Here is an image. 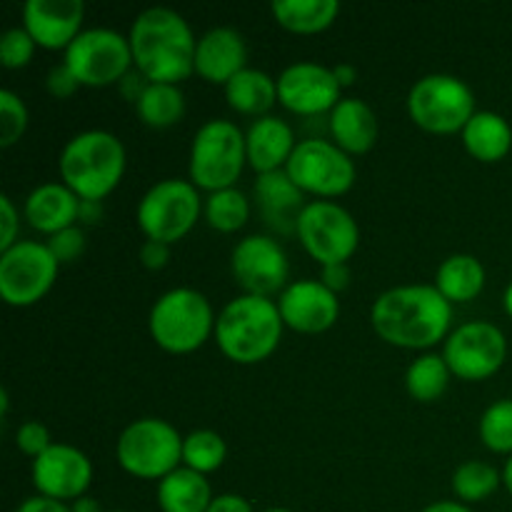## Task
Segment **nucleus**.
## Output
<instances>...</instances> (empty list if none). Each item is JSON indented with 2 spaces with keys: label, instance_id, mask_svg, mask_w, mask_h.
Returning a JSON list of instances; mask_svg holds the SVG:
<instances>
[{
  "label": "nucleus",
  "instance_id": "f257e3e1",
  "mask_svg": "<svg viewBox=\"0 0 512 512\" xmlns=\"http://www.w3.org/2000/svg\"><path fill=\"white\" fill-rule=\"evenodd\" d=\"M370 323L395 348L425 350L448 335L453 303L435 285H400L375 300Z\"/></svg>",
  "mask_w": 512,
  "mask_h": 512
},
{
  "label": "nucleus",
  "instance_id": "f03ea898",
  "mask_svg": "<svg viewBox=\"0 0 512 512\" xmlns=\"http://www.w3.org/2000/svg\"><path fill=\"white\" fill-rule=\"evenodd\" d=\"M133 65L148 83L178 85L195 73L198 38L188 20L170 8H150L130 28Z\"/></svg>",
  "mask_w": 512,
  "mask_h": 512
},
{
  "label": "nucleus",
  "instance_id": "7ed1b4c3",
  "mask_svg": "<svg viewBox=\"0 0 512 512\" xmlns=\"http://www.w3.org/2000/svg\"><path fill=\"white\" fill-rule=\"evenodd\" d=\"M125 145L108 130H85L70 138L60 153L58 168L83 203H100L120 185L125 175Z\"/></svg>",
  "mask_w": 512,
  "mask_h": 512
},
{
  "label": "nucleus",
  "instance_id": "20e7f679",
  "mask_svg": "<svg viewBox=\"0 0 512 512\" xmlns=\"http://www.w3.org/2000/svg\"><path fill=\"white\" fill-rule=\"evenodd\" d=\"M283 328L278 303L258 295H240L220 313L215 340L225 358L233 363L258 365L278 350Z\"/></svg>",
  "mask_w": 512,
  "mask_h": 512
},
{
  "label": "nucleus",
  "instance_id": "39448f33",
  "mask_svg": "<svg viewBox=\"0 0 512 512\" xmlns=\"http://www.w3.org/2000/svg\"><path fill=\"white\" fill-rule=\"evenodd\" d=\"M218 318L210 300L193 288L168 290L150 310V335L163 350L173 355L195 353L215 333Z\"/></svg>",
  "mask_w": 512,
  "mask_h": 512
},
{
  "label": "nucleus",
  "instance_id": "423d86ee",
  "mask_svg": "<svg viewBox=\"0 0 512 512\" xmlns=\"http://www.w3.org/2000/svg\"><path fill=\"white\" fill-rule=\"evenodd\" d=\"M245 163H248V148H245V133L238 125L220 118L200 125L190 148V183L195 188L208 193L235 188Z\"/></svg>",
  "mask_w": 512,
  "mask_h": 512
},
{
  "label": "nucleus",
  "instance_id": "0eeeda50",
  "mask_svg": "<svg viewBox=\"0 0 512 512\" xmlns=\"http://www.w3.org/2000/svg\"><path fill=\"white\" fill-rule=\"evenodd\" d=\"M183 440L168 420H135L120 433L115 458L133 478L163 480L183 463Z\"/></svg>",
  "mask_w": 512,
  "mask_h": 512
},
{
  "label": "nucleus",
  "instance_id": "6e6552de",
  "mask_svg": "<svg viewBox=\"0 0 512 512\" xmlns=\"http://www.w3.org/2000/svg\"><path fill=\"white\" fill-rule=\"evenodd\" d=\"M408 113L418 128L435 135L463 133L478 110L468 83L455 75L433 73L410 88Z\"/></svg>",
  "mask_w": 512,
  "mask_h": 512
},
{
  "label": "nucleus",
  "instance_id": "1a4fd4ad",
  "mask_svg": "<svg viewBox=\"0 0 512 512\" xmlns=\"http://www.w3.org/2000/svg\"><path fill=\"white\" fill-rule=\"evenodd\" d=\"M200 193L190 180L168 178L155 183L138 205V225L148 240L173 245L195 228L200 218Z\"/></svg>",
  "mask_w": 512,
  "mask_h": 512
},
{
  "label": "nucleus",
  "instance_id": "9d476101",
  "mask_svg": "<svg viewBox=\"0 0 512 512\" xmlns=\"http://www.w3.org/2000/svg\"><path fill=\"white\" fill-rule=\"evenodd\" d=\"M63 63L80 85L105 88V85L123 83L128 78L133 50H130V40L118 30L90 28L70 43Z\"/></svg>",
  "mask_w": 512,
  "mask_h": 512
},
{
  "label": "nucleus",
  "instance_id": "9b49d317",
  "mask_svg": "<svg viewBox=\"0 0 512 512\" xmlns=\"http://www.w3.org/2000/svg\"><path fill=\"white\" fill-rule=\"evenodd\" d=\"M58 268L48 245L18 240L0 255V295L13 308H30L50 293Z\"/></svg>",
  "mask_w": 512,
  "mask_h": 512
},
{
  "label": "nucleus",
  "instance_id": "f8f14e48",
  "mask_svg": "<svg viewBox=\"0 0 512 512\" xmlns=\"http://www.w3.org/2000/svg\"><path fill=\"white\" fill-rule=\"evenodd\" d=\"M298 238L320 265L348 263L360 245V228L353 215L338 203L315 200L305 205L298 218Z\"/></svg>",
  "mask_w": 512,
  "mask_h": 512
},
{
  "label": "nucleus",
  "instance_id": "ddd939ff",
  "mask_svg": "<svg viewBox=\"0 0 512 512\" xmlns=\"http://www.w3.org/2000/svg\"><path fill=\"white\" fill-rule=\"evenodd\" d=\"M285 170L303 193L318 195V198H340L353 188L355 175H358L355 163L345 150L320 138L298 143Z\"/></svg>",
  "mask_w": 512,
  "mask_h": 512
},
{
  "label": "nucleus",
  "instance_id": "4468645a",
  "mask_svg": "<svg viewBox=\"0 0 512 512\" xmlns=\"http://www.w3.org/2000/svg\"><path fill=\"white\" fill-rule=\"evenodd\" d=\"M505 355H508V340L503 330L485 320H473L453 330L443 350L450 373L468 383L488 380L490 375L498 373L505 363Z\"/></svg>",
  "mask_w": 512,
  "mask_h": 512
},
{
  "label": "nucleus",
  "instance_id": "2eb2a0df",
  "mask_svg": "<svg viewBox=\"0 0 512 512\" xmlns=\"http://www.w3.org/2000/svg\"><path fill=\"white\" fill-rule=\"evenodd\" d=\"M230 270L245 295L270 298L288 288V255L270 235H248L240 240L230 255Z\"/></svg>",
  "mask_w": 512,
  "mask_h": 512
},
{
  "label": "nucleus",
  "instance_id": "dca6fc26",
  "mask_svg": "<svg viewBox=\"0 0 512 512\" xmlns=\"http://www.w3.org/2000/svg\"><path fill=\"white\" fill-rule=\"evenodd\" d=\"M33 485L43 498L80 500L93 480V465L83 450L65 443H53L40 458L33 460Z\"/></svg>",
  "mask_w": 512,
  "mask_h": 512
},
{
  "label": "nucleus",
  "instance_id": "f3484780",
  "mask_svg": "<svg viewBox=\"0 0 512 512\" xmlns=\"http://www.w3.org/2000/svg\"><path fill=\"white\" fill-rule=\"evenodd\" d=\"M340 80L320 63H293L280 73L278 100L295 115H320L340 103Z\"/></svg>",
  "mask_w": 512,
  "mask_h": 512
},
{
  "label": "nucleus",
  "instance_id": "a211bd4d",
  "mask_svg": "<svg viewBox=\"0 0 512 512\" xmlns=\"http://www.w3.org/2000/svg\"><path fill=\"white\" fill-rule=\"evenodd\" d=\"M280 318L295 333L318 335L335 325L340 300L320 280H298L280 293Z\"/></svg>",
  "mask_w": 512,
  "mask_h": 512
},
{
  "label": "nucleus",
  "instance_id": "6ab92c4d",
  "mask_svg": "<svg viewBox=\"0 0 512 512\" xmlns=\"http://www.w3.org/2000/svg\"><path fill=\"white\" fill-rule=\"evenodd\" d=\"M83 0H28L23 8V28L45 50H68L83 33Z\"/></svg>",
  "mask_w": 512,
  "mask_h": 512
},
{
  "label": "nucleus",
  "instance_id": "aec40b11",
  "mask_svg": "<svg viewBox=\"0 0 512 512\" xmlns=\"http://www.w3.org/2000/svg\"><path fill=\"white\" fill-rule=\"evenodd\" d=\"M248 63V48L238 30L213 28L198 40L195 73L213 85H228Z\"/></svg>",
  "mask_w": 512,
  "mask_h": 512
},
{
  "label": "nucleus",
  "instance_id": "412c9836",
  "mask_svg": "<svg viewBox=\"0 0 512 512\" xmlns=\"http://www.w3.org/2000/svg\"><path fill=\"white\" fill-rule=\"evenodd\" d=\"M80 208H83V200L68 185L43 183L25 198L23 215L30 228L53 238L63 230L75 228L80 220Z\"/></svg>",
  "mask_w": 512,
  "mask_h": 512
},
{
  "label": "nucleus",
  "instance_id": "4be33fe9",
  "mask_svg": "<svg viewBox=\"0 0 512 512\" xmlns=\"http://www.w3.org/2000/svg\"><path fill=\"white\" fill-rule=\"evenodd\" d=\"M245 148H248V163L258 175L285 170L290 155L295 153L293 128L275 115L258 118L245 133Z\"/></svg>",
  "mask_w": 512,
  "mask_h": 512
},
{
  "label": "nucleus",
  "instance_id": "5701e85b",
  "mask_svg": "<svg viewBox=\"0 0 512 512\" xmlns=\"http://www.w3.org/2000/svg\"><path fill=\"white\" fill-rule=\"evenodd\" d=\"M255 200H258V208L263 218L268 220V225L283 230V233L298 230V218L305 205H308L305 203V193L293 183L288 170L258 175Z\"/></svg>",
  "mask_w": 512,
  "mask_h": 512
},
{
  "label": "nucleus",
  "instance_id": "b1692460",
  "mask_svg": "<svg viewBox=\"0 0 512 512\" xmlns=\"http://www.w3.org/2000/svg\"><path fill=\"white\" fill-rule=\"evenodd\" d=\"M333 143L348 155H363L378 143L380 125L373 108L360 98H343L330 110Z\"/></svg>",
  "mask_w": 512,
  "mask_h": 512
},
{
  "label": "nucleus",
  "instance_id": "393cba45",
  "mask_svg": "<svg viewBox=\"0 0 512 512\" xmlns=\"http://www.w3.org/2000/svg\"><path fill=\"white\" fill-rule=\"evenodd\" d=\"M213 490L205 475L178 468L158 483V508L163 512H208Z\"/></svg>",
  "mask_w": 512,
  "mask_h": 512
},
{
  "label": "nucleus",
  "instance_id": "a878e982",
  "mask_svg": "<svg viewBox=\"0 0 512 512\" xmlns=\"http://www.w3.org/2000/svg\"><path fill=\"white\" fill-rule=\"evenodd\" d=\"M463 145L480 163H498L510 153L512 128L508 120L490 110H480L463 130Z\"/></svg>",
  "mask_w": 512,
  "mask_h": 512
},
{
  "label": "nucleus",
  "instance_id": "bb28decb",
  "mask_svg": "<svg viewBox=\"0 0 512 512\" xmlns=\"http://www.w3.org/2000/svg\"><path fill=\"white\" fill-rule=\"evenodd\" d=\"M228 105L240 115H255V120L265 118L268 110L278 103V80L255 68H245L225 85Z\"/></svg>",
  "mask_w": 512,
  "mask_h": 512
},
{
  "label": "nucleus",
  "instance_id": "cd10ccee",
  "mask_svg": "<svg viewBox=\"0 0 512 512\" xmlns=\"http://www.w3.org/2000/svg\"><path fill=\"white\" fill-rule=\"evenodd\" d=\"M270 10L280 28L298 35H315L335 23L340 3L338 0H275Z\"/></svg>",
  "mask_w": 512,
  "mask_h": 512
},
{
  "label": "nucleus",
  "instance_id": "c85d7f7f",
  "mask_svg": "<svg viewBox=\"0 0 512 512\" xmlns=\"http://www.w3.org/2000/svg\"><path fill=\"white\" fill-rule=\"evenodd\" d=\"M435 288L450 300V303H470L478 298L485 288V268L475 255H450L435 275Z\"/></svg>",
  "mask_w": 512,
  "mask_h": 512
},
{
  "label": "nucleus",
  "instance_id": "c756f323",
  "mask_svg": "<svg viewBox=\"0 0 512 512\" xmlns=\"http://www.w3.org/2000/svg\"><path fill=\"white\" fill-rule=\"evenodd\" d=\"M135 110L148 128H173L185 115L183 90L168 83H145L143 93L135 100Z\"/></svg>",
  "mask_w": 512,
  "mask_h": 512
},
{
  "label": "nucleus",
  "instance_id": "7c9ffc66",
  "mask_svg": "<svg viewBox=\"0 0 512 512\" xmlns=\"http://www.w3.org/2000/svg\"><path fill=\"white\" fill-rule=\"evenodd\" d=\"M450 375L453 373L443 355H420L405 373V388H408L410 398L420 400V403H433L448 390Z\"/></svg>",
  "mask_w": 512,
  "mask_h": 512
},
{
  "label": "nucleus",
  "instance_id": "2f4dec72",
  "mask_svg": "<svg viewBox=\"0 0 512 512\" xmlns=\"http://www.w3.org/2000/svg\"><path fill=\"white\" fill-rule=\"evenodd\" d=\"M205 220L218 233H238L250 218V200L238 188L210 193L203 205Z\"/></svg>",
  "mask_w": 512,
  "mask_h": 512
},
{
  "label": "nucleus",
  "instance_id": "473e14b6",
  "mask_svg": "<svg viewBox=\"0 0 512 512\" xmlns=\"http://www.w3.org/2000/svg\"><path fill=\"white\" fill-rule=\"evenodd\" d=\"M500 473L483 460H468L453 473V493L458 503H483L498 490Z\"/></svg>",
  "mask_w": 512,
  "mask_h": 512
},
{
  "label": "nucleus",
  "instance_id": "72a5a7b5",
  "mask_svg": "<svg viewBox=\"0 0 512 512\" xmlns=\"http://www.w3.org/2000/svg\"><path fill=\"white\" fill-rule=\"evenodd\" d=\"M225 440L213 430H195L183 440V465L200 475L215 473L225 463Z\"/></svg>",
  "mask_w": 512,
  "mask_h": 512
},
{
  "label": "nucleus",
  "instance_id": "f704fd0d",
  "mask_svg": "<svg viewBox=\"0 0 512 512\" xmlns=\"http://www.w3.org/2000/svg\"><path fill=\"white\" fill-rule=\"evenodd\" d=\"M480 440L493 453H512V400H498L480 418Z\"/></svg>",
  "mask_w": 512,
  "mask_h": 512
},
{
  "label": "nucleus",
  "instance_id": "c9c22d12",
  "mask_svg": "<svg viewBox=\"0 0 512 512\" xmlns=\"http://www.w3.org/2000/svg\"><path fill=\"white\" fill-rule=\"evenodd\" d=\"M28 128V108L13 90H0V148L18 143Z\"/></svg>",
  "mask_w": 512,
  "mask_h": 512
},
{
  "label": "nucleus",
  "instance_id": "e433bc0d",
  "mask_svg": "<svg viewBox=\"0 0 512 512\" xmlns=\"http://www.w3.org/2000/svg\"><path fill=\"white\" fill-rule=\"evenodd\" d=\"M35 48H38V43L25 28L5 30L3 38H0V63L8 70L25 68L33 60Z\"/></svg>",
  "mask_w": 512,
  "mask_h": 512
},
{
  "label": "nucleus",
  "instance_id": "4c0bfd02",
  "mask_svg": "<svg viewBox=\"0 0 512 512\" xmlns=\"http://www.w3.org/2000/svg\"><path fill=\"white\" fill-rule=\"evenodd\" d=\"M15 445H18L28 458L35 460L40 458V455H43L53 443H50V433L43 423H38V420H28V423L20 425L18 433H15Z\"/></svg>",
  "mask_w": 512,
  "mask_h": 512
},
{
  "label": "nucleus",
  "instance_id": "58836bf2",
  "mask_svg": "<svg viewBox=\"0 0 512 512\" xmlns=\"http://www.w3.org/2000/svg\"><path fill=\"white\" fill-rule=\"evenodd\" d=\"M45 245H48L50 253L55 255V260H58L60 265L73 263L78 255H83L85 235H83V230L75 225V228H68V230H63V233L53 235V238H50Z\"/></svg>",
  "mask_w": 512,
  "mask_h": 512
},
{
  "label": "nucleus",
  "instance_id": "ea45409f",
  "mask_svg": "<svg viewBox=\"0 0 512 512\" xmlns=\"http://www.w3.org/2000/svg\"><path fill=\"white\" fill-rule=\"evenodd\" d=\"M0 223H3V233H0V250H8L18 243V228H20V215L15 210L13 200L8 195H0Z\"/></svg>",
  "mask_w": 512,
  "mask_h": 512
},
{
  "label": "nucleus",
  "instance_id": "a19ab883",
  "mask_svg": "<svg viewBox=\"0 0 512 512\" xmlns=\"http://www.w3.org/2000/svg\"><path fill=\"white\" fill-rule=\"evenodd\" d=\"M45 85H48L50 95H55L58 100L63 98H70V95L75 93V90L80 88L78 78H75L73 73H70L68 65H55L53 70L48 73V80H45Z\"/></svg>",
  "mask_w": 512,
  "mask_h": 512
},
{
  "label": "nucleus",
  "instance_id": "79ce46f5",
  "mask_svg": "<svg viewBox=\"0 0 512 512\" xmlns=\"http://www.w3.org/2000/svg\"><path fill=\"white\" fill-rule=\"evenodd\" d=\"M140 260L148 270L165 268L170 260V245L158 243V240H145L143 248H140Z\"/></svg>",
  "mask_w": 512,
  "mask_h": 512
},
{
  "label": "nucleus",
  "instance_id": "37998d69",
  "mask_svg": "<svg viewBox=\"0 0 512 512\" xmlns=\"http://www.w3.org/2000/svg\"><path fill=\"white\" fill-rule=\"evenodd\" d=\"M320 283L325 285L328 290H333L335 295L340 290H345L350 285V270L348 263H340V265H323V275H320Z\"/></svg>",
  "mask_w": 512,
  "mask_h": 512
},
{
  "label": "nucleus",
  "instance_id": "c03bdc74",
  "mask_svg": "<svg viewBox=\"0 0 512 512\" xmlns=\"http://www.w3.org/2000/svg\"><path fill=\"white\" fill-rule=\"evenodd\" d=\"M208 512H253V505H250L243 495L225 493V495H218V498L210 503Z\"/></svg>",
  "mask_w": 512,
  "mask_h": 512
},
{
  "label": "nucleus",
  "instance_id": "a18cd8bd",
  "mask_svg": "<svg viewBox=\"0 0 512 512\" xmlns=\"http://www.w3.org/2000/svg\"><path fill=\"white\" fill-rule=\"evenodd\" d=\"M15 512H73L65 503H58V500H50L38 495V498H28L25 503L18 505Z\"/></svg>",
  "mask_w": 512,
  "mask_h": 512
},
{
  "label": "nucleus",
  "instance_id": "49530a36",
  "mask_svg": "<svg viewBox=\"0 0 512 512\" xmlns=\"http://www.w3.org/2000/svg\"><path fill=\"white\" fill-rule=\"evenodd\" d=\"M420 512H473V510H470L468 505L458 503V500H440V503L428 505V508Z\"/></svg>",
  "mask_w": 512,
  "mask_h": 512
},
{
  "label": "nucleus",
  "instance_id": "de8ad7c7",
  "mask_svg": "<svg viewBox=\"0 0 512 512\" xmlns=\"http://www.w3.org/2000/svg\"><path fill=\"white\" fill-rule=\"evenodd\" d=\"M70 510H73V512H103V508H100L98 500L85 498V495L80 500H75V503L70 505Z\"/></svg>",
  "mask_w": 512,
  "mask_h": 512
},
{
  "label": "nucleus",
  "instance_id": "09e8293b",
  "mask_svg": "<svg viewBox=\"0 0 512 512\" xmlns=\"http://www.w3.org/2000/svg\"><path fill=\"white\" fill-rule=\"evenodd\" d=\"M335 70V78L340 80V85H350L355 80V68L353 65H338Z\"/></svg>",
  "mask_w": 512,
  "mask_h": 512
},
{
  "label": "nucleus",
  "instance_id": "8fccbe9b",
  "mask_svg": "<svg viewBox=\"0 0 512 512\" xmlns=\"http://www.w3.org/2000/svg\"><path fill=\"white\" fill-rule=\"evenodd\" d=\"M503 483H505V488H508V493L512 495V455H510L508 465H505V470H503Z\"/></svg>",
  "mask_w": 512,
  "mask_h": 512
},
{
  "label": "nucleus",
  "instance_id": "3c124183",
  "mask_svg": "<svg viewBox=\"0 0 512 512\" xmlns=\"http://www.w3.org/2000/svg\"><path fill=\"white\" fill-rule=\"evenodd\" d=\"M505 310L512 315V283L508 285V290H505Z\"/></svg>",
  "mask_w": 512,
  "mask_h": 512
},
{
  "label": "nucleus",
  "instance_id": "603ef678",
  "mask_svg": "<svg viewBox=\"0 0 512 512\" xmlns=\"http://www.w3.org/2000/svg\"><path fill=\"white\" fill-rule=\"evenodd\" d=\"M265 512H293V510H288V508H270V510H265Z\"/></svg>",
  "mask_w": 512,
  "mask_h": 512
},
{
  "label": "nucleus",
  "instance_id": "864d4df0",
  "mask_svg": "<svg viewBox=\"0 0 512 512\" xmlns=\"http://www.w3.org/2000/svg\"><path fill=\"white\" fill-rule=\"evenodd\" d=\"M113 512H123V510H113Z\"/></svg>",
  "mask_w": 512,
  "mask_h": 512
}]
</instances>
